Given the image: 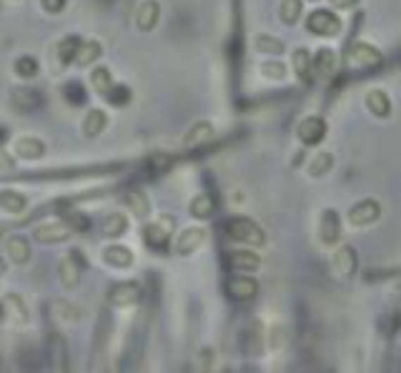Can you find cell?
<instances>
[{
    "mask_svg": "<svg viewBox=\"0 0 401 373\" xmlns=\"http://www.w3.org/2000/svg\"><path fill=\"white\" fill-rule=\"evenodd\" d=\"M173 228H176V221H173L171 216H163V218L153 221V223H146L141 235H144V243L153 253H166L168 243H171Z\"/></svg>",
    "mask_w": 401,
    "mask_h": 373,
    "instance_id": "obj_3",
    "label": "cell"
},
{
    "mask_svg": "<svg viewBox=\"0 0 401 373\" xmlns=\"http://www.w3.org/2000/svg\"><path fill=\"white\" fill-rule=\"evenodd\" d=\"M61 218H63L65 223L70 225V230H73V233H86V230H91V225H93L91 216H86V213L75 211V208L65 211L63 216H61Z\"/></svg>",
    "mask_w": 401,
    "mask_h": 373,
    "instance_id": "obj_39",
    "label": "cell"
},
{
    "mask_svg": "<svg viewBox=\"0 0 401 373\" xmlns=\"http://www.w3.org/2000/svg\"><path fill=\"white\" fill-rule=\"evenodd\" d=\"M61 96L70 108H86L88 100H91V93H88L86 83L78 81V78H70L61 86Z\"/></svg>",
    "mask_w": 401,
    "mask_h": 373,
    "instance_id": "obj_16",
    "label": "cell"
},
{
    "mask_svg": "<svg viewBox=\"0 0 401 373\" xmlns=\"http://www.w3.org/2000/svg\"><path fill=\"white\" fill-rule=\"evenodd\" d=\"M83 43L80 35H65L63 41L58 43V58H61V65H73L75 63V55H78V48Z\"/></svg>",
    "mask_w": 401,
    "mask_h": 373,
    "instance_id": "obj_32",
    "label": "cell"
},
{
    "mask_svg": "<svg viewBox=\"0 0 401 373\" xmlns=\"http://www.w3.org/2000/svg\"><path fill=\"white\" fill-rule=\"evenodd\" d=\"M226 293H229V299L241 301V303H246V301H253L258 293V283L248 276H236L226 283Z\"/></svg>",
    "mask_w": 401,
    "mask_h": 373,
    "instance_id": "obj_17",
    "label": "cell"
},
{
    "mask_svg": "<svg viewBox=\"0 0 401 373\" xmlns=\"http://www.w3.org/2000/svg\"><path fill=\"white\" fill-rule=\"evenodd\" d=\"M6 308L13 310V318H15V321H20V323L28 321V308H25V303L18 299L15 293H11V296L6 299Z\"/></svg>",
    "mask_w": 401,
    "mask_h": 373,
    "instance_id": "obj_42",
    "label": "cell"
},
{
    "mask_svg": "<svg viewBox=\"0 0 401 373\" xmlns=\"http://www.w3.org/2000/svg\"><path fill=\"white\" fill-rule=\"evenodd\" d=\"M336 65H338V55L331 48H319L314 53V73H319L321 78H331L336 73Z\"/></svg>",
    "mask_w": 401,
    "mask_h": 373,
    "instance_id": "obj_26",
    "label": "cell"
},
{
    "mask_svg": "<svg viewBox=\"0 0 401 373\" xmlns=\"http://www.w3.org/2000/svg\"><path fill=\"white\" fill-rule=\"evenodd\" d=\"M326 133H329V126H326V121H324L321 115H306L304 121L298 123V128H296L298 140H301L304 145H319V143H324Z\"/></svg>",
    "mask_w": 401,
    "mask_h": 373,
    "instance_id": "obj_10",
    "label": "cell"
},
{
    "mask_svg": "<svg viewBox=\"0 0 401 373\" xmlns=\"http://www.w3.org/2000/svg\"><path fill=\"white\" fill-rule=\"evenodd\" d=\"M158 20H160V3H158V0H144V3L136 8V25H138V30L151 33V30H155Z\"/></svg>",
    "mask_w": 401,
    "mask_h": 373,
    "instance_id": "obj_18",
    "label": "cell"
},
{
    "mask_svg": "<svg viewBox=\"0 0 401 373\" xmlns=\"http://www.w3.org/2000/svg\"><path fill=\"white\" fill-rule=\"evenodd\" d=\"M189 213L193 216V218H198V221L211 218L213 213H216V201H213V195L211 193H198L193 201H191Z\"/></svg>",
    "mask_w": 401,
    "mask_h": 373,
    "instance_id": "obj_29",
    "label": "cell"
},
{
    "mask_svg": "<svg viewBox=\"0 0 401 373\" xmlns=\"http://www.w3.org/2000/svg\"><path fill=\"white\" fill-rule=\"evenodd\" d=\"M103 261L110 266V268H118V270H126L136 263V256H133L131 248L120 246V243H110V246L103 248Z\"/></svg>",
    "mask_w": 401,
    "mask_h": 373,
    "instance_id": "obj_19",
    "label": "cell"
},
{
    "mask_svg": "<svg viewBox=\"0 0 401 373\" xmlns=\"http://www.w3.org/2000/svg\"><path fill=\"white\" fill-rule=\"evenodd\" d=\"M0 208L6 213H23L25 208H28V198H25L23 193H18V190L13 188H6L0 190Z\"/></svg>",
    "mask_w": 401,
    "mask_h": 373,
    "instance_id": "obj_31",
    "label": "cell"
},
{
    "mask_svg": "<svg viewBox=\"0 0 401 373\" xmlns=\"http://www.w3.org/2000/svg\"><path fill=\"white\" fill-rule=\"evenodd\" d=\"M293 73H296V78L301 83H314V55H311L306 48H298V51H293Z\"/></svg>",
    "mask_w": 401,
    "mask_h": 373,
    "instance_id": "obj_24",
    "label": "cell"
},
{
    "mask_svg": "<svg viewBox=\"0 0 401 373\" xmlns=\"http://www.w3.org/2000/svg\"><path fill=\"white\" fill-rule=\"evenodd\" d=\"M70 235H73V230H70V225L65 223V221H53V223H43L33 230V241L43 243V246H46V243L53 246V243L68 241Z\"/></svg>",
    "mask_w": 401,
    "mask_h": 373,
    "instance_id": "obj_11",
    "label": "cell"
},
{
    "mask_svg": "<svg viewBox=\"0 0 401 373\" xmlns=\"http://www.w3.org/2000/svg\"><path fill=\"white\" fill-rule=\"evenodd\" d=\"M18 158H23V161H40L43 155H46V143L35 136H20L13 145Z\"/></svg>",
    "mask_w": 401,
    "mask_h": 373,
    "instance_id": "obj_21",
    "label": "cell"
},
{
    "mask_svg": "<svg viewBox=\"0 0 401 373\" xmlns=\"http://www.w3.org/2000/svg\"><path fill=\"white\" fill-rule=\"evenodd\" d=\"M65 6H68V0H40V8L51 15H58V13H63Z\"/></svg>",
    "mask_w": 401,
    "mask_h": 373,
    "instance_id": "obj_43",
    "label": "cell"
},
{
    "mask_svg": "<svg viewBox=\"0 0 401 373\" xmlns=\"http://www.w3.org/2000/svg\"><path fill=\"white\" fill-rule=\"evenodd\" d=\"M306 30L314 35H321V38H333V35L341 33V18L333 11L319 8V11H314L306 18Z\"/></svg>",
    "mask_w": 401,
    "mask_h": 373,
    "instance_id": "obj_4",
    "label": "cell"
},
{
    "mask_svg": "<svg viewBox=\"0 0 401 373\" xmlns=\"http://www.w3.org/2000/svg\"><path fill=\"white\" fill-rule=\"evenodd\" d=\"M346 60H349L351 65H356V68H378V65L384 63V55L374 46H369V43L356 41L351 43L349 51H346Z\"/></svg>",
    "mask_w": 401,
    "mask_h": 373,
    "instance_id": "obj_8",
    "label": "cell"
},
{
    "mask_svg": "<svg viewBox=\"0 0 401 373\" xmlns=\"http://www.w3.org/2000/svg\"><path fill=\"white\" fill-rule=\"evenodd\" d=\"M3 273H6V261L0 259V278H3Z\"/></svg>",
    "mask_w": 401,
    "mask_h": 373,
    "instance_id": "obj_49",
    "label": "cell"
},
{
    "mask_svg": "<svg viewBox=\"0 0 401 373\" xmlns=\"http://www.w3.org/2000/svg\"><path fill=\"white\" fill-rule=\"evenodd\" d=\"M356 270V251L351 246H341L333 253V273L338 278H351Z\"/></svg>",
    "mask_w": 401,
    "mask_h": 373,
    "instance_id": "obj_23",
    "label": "cell"
},
{
    "mask_svg": "<svg viewBox=\"0 0 401 373\" xmlns=\"http://www.w3.org/2000/svg\"><path fill=\"white\" fill-rule=\"evenodd\" d=\"M8 138H11V128L6 123H0V148H6Z\"/></svg>",
    "mask_w": 401,
    "mask_h": 373,
    "instance_id": "obj_46",
    "label": "cell"
},
{
    "mask_svg": "<svg viewBox=\"0 0 401 373\" xmlns=\"http://www.w3.org/2000/svg\"><path fill=\"white\" fill-rule=\"evenodd\" d=\"M86 268H88L86 256H83L78 248H73V251H70L68 256L61 261V266H58V276H61V283H63L65 288H78L80 276H83V270H86Z\"/></svg>",
    "mask_w": 401,
    "mask_h": 373,
    "instance_id": "obj_6",
    "label": "cell"
},
{
    "mask_svg": "<svg viewBox=\"0 0 401 373\" xmlns=\"http://www.w3.org/2000/svg\"><path fill=\"white\" fill-rule=\"evenodd\" d=\"M338 235H341V221H338V213L326 208V211L321 213V221H319V241L324 246H333L338 241Z\"/></svg>",
    "mask_w": 401,
    "mask_h": 373,
    "instance_id": "obj_15",
    "label": "cell"
},
{
    "mask_svg": "<svg viewBox=\"0 0 401 373\" xmlns=\"http://www.w3.org/2000/svg\"><path fill=\"white\" fill-rule=\"evenodd\" d=\"M3 248H6V256L11 263L15 266H25L30 261V241L20 233H11L3 238Z\"/></svg>",
    "mask_w": 401,
    "mask_h": 373,
    "instance_id": "obj_13",
    "label": "cell"
},
{
    "mask_svg": "<svg viewBox=\"0 0 401 373\" xmlns=\"http://www.w3.org/2000/svg\"><path fill=\"white\" fill-rule=\"evenodd\" d=\"M261 75L266 81H284L286 78V65L279 63V60H266V63H261Z\"/></svg>",
    "mask_w": 401,
    "mask_h": 373,
    "instance_id": "obj_41",
    "label": "cell"
},
{
    "mask_svg": "<svg viewBox=\"0 0 401 373\" xmlns=\"http://www.w3.org/2000/svg\"><path fill=\"white\" fill-rule=\"evenodd\" d=\"M93 3H96L98 8H113L115 0H93Z\"/></svg>",
    "mask_w": 401,
    "mask_h": 373,
    "instance_id": "obj_47",
    "label": "cell"
},
{
    "mask_svg": "<svg viewBox=\"0 0 401 373\" xmlns=\"http://www.w3.org/2000/svg\"><path fill=\"white\" fill-rule=\"evenodd\" d=\"M224 235L234 243H243V246H256L261 248L266 243V233L264 228L251 218H243V216H234V218L224 221L221 225Z\"/></svg>",
    "mask_w": 401,
    "mask_h": 373,
    "instance_id": "obj_2",
    "label": "cell"
},
{
    "mask_svg": "<svg viewBox=\"0 0 401 373\" xmlns=\"http://www.w3.org/2000/svg\"><path fill=\"white\" fill-rule=\"evenodd\" d=\"M11 105L18 113H35L46 105V93L35 86H18L11 91Z\"/></svg>",
    "mask_w": 401,
    "mask_h": 373,
    "instance_id": "obj_5",
    "label": "cell"
},
{
    "mask_svg": "<svg viewBox=\"0 0 401 373\" xmlns=\"http://www.w3.org/2000/svg\"><path fill=\"white\" fill-rule=\"evenodd\" d=\"M229 266L234 270H256L258 266H261V259H258L253 251H234L229 253Z\"/></svg>",
    "mask_w": 401,
    "mask_h": 373,
    "instance_id": "obj_33",
    "label": "cell"
},
{
    "mask_svg": "<svg viewBox=\"0 0 401 373\" xmlns=\"http://www.w3.org/2000/svg\"><path fill=\"white\" fill-rule=\"evenodd\" d=\"M13 73H15L20 81H33V78H38V73H40L38 58H33V55H18L15 63H13Z\"/></svg>",
    "mask_w": 401,
    "mask_h": 373,
    "instance_id": "obj_30",
    "label": "cell"
},
{
    "mask_svg": "<svg viewBox=\"0 0 401 373\" xmlns=\"http://www.w3.org/2000/svg\"><path fill=\"white\" fill-rule=\"evenodd\" d=\"M101 55H103V46H101L96 38H83V43H80L78 48V55H75V65L88 68V65H93L96 60H101Z\"/></svg>",
    "mask_w": 401,
    "mask_h": 373,
    "instance_id": "obj_27",
    "label": "cell"
},
{
    "mask_svg": "<svg viewBox=\"0 0 401 373\" xmlns=\"http://www.w3.org/2000/svg\"><path fill=\"white\" fill-rule=\"evenodd\" d=\"M331 3V8H336V11H351V8L359 6V0H329Z\"/></svg>",
    "mask_w": 401,
    "mask_h": 373,
    "instance_id": "obj_45",
    "label": "cell"
},
{
    "mask_svg": "<svg viewBox=\"0 0 401 373\" xmlns=\"http://www.w3.org/2000/svg\"><path fill=\"white\" fill-rule=\"evenodd\" d=\"M253 48H256L258 53H266V55H281V53L286 51L284 41H279L276 35H266V33H258L256 38H253Z\"/></svg>",
    "mask_w": 401,
    "mask_h": 373,
    "instance_id": "obj_37",
    "label": "cell"
},
{
    "mask_svg": "<svg viewBox=\"0 0 401 373\" xmlns=\"http://www.w3.org/2000/svg\"><path fill=\"white\" fill-rule=\"evenodd\" d=\"M301 13H304V0H281L279 18L284 25H296Z\"/></svg>",
    "mask_w": 401,
    "mask_h": 373,
    "instance_id": "obj_36",
    "label": "cell"
},
{
    "mask_svg": "<svg viewBox=\"0 0 401 373\" xmlns=\"http://www.w3.org/2000/svg\"><path fill=\"white\" fill-rule=\"evenodd\" d=\"M203 241H206V230L198 228V225H191L176 238V253L178 256H191V253L203 246Z\"/></svg>",
    "mask_w": 401,
    "mask_h": 373,
    "instance_id": "obj_20",
    "label": "cell"
},
{
    "mask_svg": "<svg viewBox=\"0 0 401 373\" xmlns=\"http://www.w3.org/2000/svg\"><path fill=\"white\" fill-rule=\"evenodd\" d=\"M13 168H15V163H13V158L6 153V148H0V171L13 173Z\"/></svg>",
    "mask_w": 401,
    "mask_h": 373,
    "instance_id": "obj_44",
    "label": "cell"
},
{
    "mask_svg": "<svg viewBox=\"0 0 401 373\" xmlns=\"http://www.w3.org/2000/svg\"><path fill=\"white\" fill-rule=\"evenodd\" d=\"M128 171V161L96 163V166H58V168H38V171L11 173L8 181L13 183H58V181H78V178H98V176H115Z\"/></svg>",
    "mask_w": 401,
    "mask_h": 373,
    "instance_id": "obj_1",
    "label": "cell"
},
{
    "mask_svg": "<svg viewBox=\"0 0 401 373\" xmlns=\"http://www.w3.org/2000/svg\"><path fill=\"white\" fill-rule=\"evenodd\" d=\"M364 100H367V108L371 110L376 118H389V115H391V98L386 96L381 88H374V91H369Z\"/></svg>",
    "mask_w": 401,
    "mask_h": 373,
    "instance_id": "obj_28",
    "label": "cell"
},
{
    "mask_svg": "<svg viewBox=\"0 0 401 373\" xmlns=\"http://www.w3.org/2000/svg\"><path fill=\"white\" fill-rule=\"evenodd\" d=\"M6 316H8V308H6V301H0V323L6 321Z\"/></svg>",
    "mask_w": 401,
    "mask_h": 373,
    "instance_id": "obj_48",
    "label": "cell"
},
{
    "mask_svg": "<svg viewBox=\"0 0 401 373\" xmlns=\"http://www.w3.org/2000/svg\"><path fill=\"white\" fill-rule=\"evenodd\" d=\"M43 313H46L51 321H68V323H75L80 321V310L75 308L73 303H68V301H48L46 306H43Z\"/></svg>",
    "mask_w": 401,
    "mask_h": 373,
    "instance_id": "obj_22",
    "label": "cell"
},
{
    "mask_svg": "<svg viewBox=\"0 0 401 373\" xmlns=\"http://www.w3.org/2000/svg\"><path fill=\"white\" fill-rule=\"evenodd\" d=\"M213 136H216V131H213V126L208 121H198L193 128H191L189 133H186V148H193L196 155H200L203 150H206V145L213 143Z\"/></svg>",
    "mask_w": 401,
    "mask_h": 373,
    "instance_id": "obj_14",
    "label": "cell"
},
{
    "mask_svg": "<svg viewBox=\"0 0 401 373\" xmlns=\"http://www.w3.org/2000/svg\"><path fill=\"white\" fill-rule=\"evenodd\" d=\"M120 203L128 208V211L136 216V218L146 221L148 218V213H151V203H148V195L144 193V190L138 188V185H123V195H120Z\"/></svg>",
    "mask_w": 401,
    "mask_h": 373,
    "instance_id": "obj_12",
    "label": "cell"
},
{
    "mask_svg": "<svg viewBox=\"0 0 401 373\" xmlns=\"http://www.w3.org/2000/svg\"><path fill=\"white\" fill-rule=\"evenodd\" d=\"M103 98L108 100V105H113V108H126V105H131V100H133V91L126 86V83H113L110 91L106 93Z\"/></svg>",
    "mask_w": 401,
    "mask_h": 373,
    "instance_id": "obj_35",
    "label": "cell"
},
{
    "mask_svg": "<svg viewBox=\"0 0 401 373\" xmlns=\"http://www.w3.org/2000/svg\"><path fill=\"white\" fill-rule=\"evenodd\" d=\"M91 86L98 96H106V93L110 91V86H113V73H110L106 65H96V68L91 70Z\"/></svg>",
    "mask_w": 401,
    "mask_h": 373,
    "instance_id": "obj_38",
    "label": "cell"
},
{
    "mask_svg": "<svg viewBox=\"0 0 401 373\" xmlns=\"http://www.w3.org/2000/svg\"><path fill=\"white\" fill-rule=\"evenodd\" d=\"M331 168H333V155L331 153H319V155H314V158H311L309 176H311V178H321V176H326Z\"/></svg>",
    "mask_w": 401,
    "mask_h": 373,
    "instance_id": "obj_40",
    "label": "cell"
},
{
    "mask_svg": "<svg viewBox=\"0 0 401 373\" xmlns=\"http://www.w3.org/2000/svg\"><path fill=\"white\" fill-rule=\"evenodd\" d=\"M108 303L118 306V308H128V306H136L138 301L144 299V283L141 281H120L113 283L108 288Z\"/></svg>",
    "mask_w": 401,
    "mask_h": 373,
    "instance_id": "obj_7",
    "label": "cell"
},
{
    "mask_svg": "<svg viewBox=\"0 0 401 373\" xmlns=\"http://www.w3.org/2000/svg\"><path fill=\"white\" fill-rule=\"evenodd\" d=\"M108 128V115L101 108H91L83 118V136L86 138H98L101 133Z\"/></svg>",
    "mask_w": 401,
    "mask_h": 373,
    "instance_id": "obj_25",
    "label": "cell"
},
{
    "mask_svg": "<svg viewBox=\"0 0 401 373\" xmlns=\"http://www.w3.org/2000/svg\"><path fill=\"white\" fill-rule=\"evenodd\" d=\"M346 218H349V223L354 228H367V225L376 223L381 218V206H378L376 198H364V201H359L356 206L349 208Z\"/></svg>",
    "mask_w": 401,
    "mask_h": 373,
    "instance_id": "obj_9",
    "label": "cell"
},
{
    "mask_svg": "<svg viewBox=\"0 0 401 373\" xmlns=\"http://www.w3.org/2000/svg\"><path fill=\"white\" fill-rule=\"evenodd\" d=\"M126 230H128V218L123 216V213H110V216H106V221H103L106 238L115 241V238H120V235H126Z\"/></svg>",
    "mask_w": 401,
    "mask_h": 373,
    "instance_id": "obj_34",
    "label": "cell"
}]
</instances>
